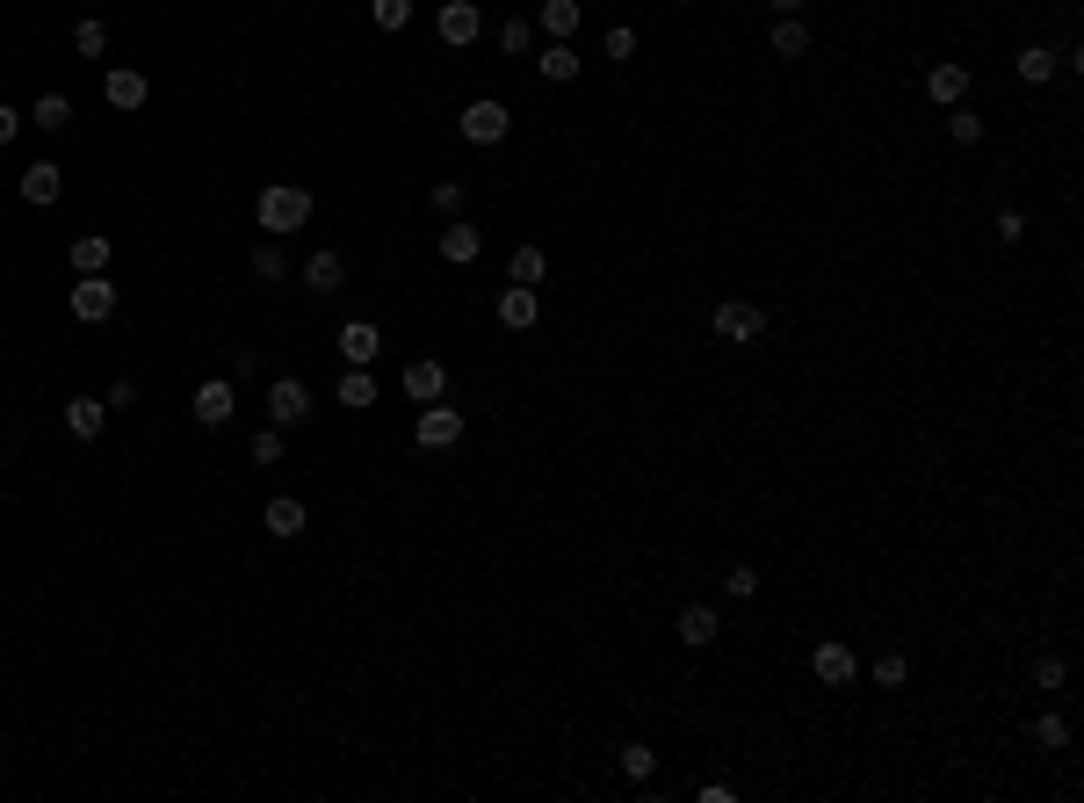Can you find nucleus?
I'll return each instance as SVG.
<instances>
[{
	"mask_svg": "<svg viewBox=\"0 0 1084 803\" xmlns=\"http://www.w3.org/2000/svg\"><path fill=\"white\" fill-rule=\"evenodd\" d=\"M535 319H543V298H535L528 282H506L500 290V326H514V333H528Z\"/></svg>",
	"mask_w": 1084,
	"mask_h": 803,
	"instance_id": "nucleus-12",
	"label": "nucleus"
},
{
	"mask_svg": "<svg viewBox=\"0 0 1084 803\" xmlns=\"http://www.w3.org/2000/svg\"><path fill=\"white\" fill-rule=\"evenodd\" d=\"M1063 681H1070V666H1063V659H1033V688H1041V695H1055Z\"/></svg>",
	"mask_w": 1084,
	"mask_h": 803,
	"instance_id": "nucleus-38",
	"label": "nucleus"
},
{
	"mask_svg": "<svg viewBox=\"0 0 1084 803\" xmlns=\"http://www.w3.org/2000/svg\"><path fill=\"white\" fill-rule=\"evenodd\" d=\"M723 637V623H716V609H708V601H688V609H680V645H716Z\"/></svg>",
	"mask_w": 1084,
	"mask_h": 803,
	"instance_id": "nucleus-16",
	"label": "nucleus"
},
{
	"mask_svg": "<svg viewBox=\"0 0 1084 803\" xmlns=\"http://www.w3.org/2000/svg\"><path fill=\"white\" fill-rule=\"evenodd\" d=\"M72 52H80V58H102L109 52V30H102V22H80V30H72Z\"/></svg>",
	"mask_w": 1084,
	"mask_h": 803,
	"instance_id": "nucleus-35",
	"label": "nucleus"
},
{
	"mask_svg": "<svg viewBox=\"0 0 1084 803\" xmlns=\"http://www.w3.org/2000/svg\"><path fill=\"white\" fill-rule=\"evenodd\" d=\"M340 405H377V377L347 363V369H340Z\"/></svg>",
	"mask_w": 1084,
	"mask_h": 803,
	"instance_id": "nucleus-28",
	"label": "nucleus"
},
{
	"mask_svg": "<svg viewBox=\"0 0 1084 803\" xmlns=\"http://www.w3.org/2000/svg\"><path fill=\"white\" fill-rule=\"evenodd\" d=\"M369 15H377V30H405V22H413V0H369Z\"/></svg>",
	"mask_w": 1084,
	"mask_h": 803,
	"instance_id": "nucleus-33",
	"label": "nucleus"
},
{
	"mask_svg": "<svg viewBox=\"0 0 1084 803\" xmlns=\"http://www.w3.org/2000/svg\"><path fill=\"white\" fill-rule=\"evenodd\" d=\"M651 768H658L651 746H622V774H629V782H651Z\"/></svg>",
	"mask_w": 1084,
	"mask_h": 803,
	"instance_id": "nucleus-34",
	"label": "nucleus"
},
{
	"mask_svg": "<svg viewBox=\"0 0 1084 803\" xmlns=\"http://www.w3.org/2000/svg\"><path fill=\"white\" fill-rule=\"evenodd\" d=\"M1033 746H1041V752H1063L1070 746V724H1063V716H1033Z\"/></svg>",
	"mask_w": 1084,
	"mask_h": 803,
	"instance_id": "nucleus-32",
	"label": "nucleus"
},
{
	"mask_svg": "<svg viewBox=\"0 0 1084 803\" xmlns=\"http://www.w3.org/2000/svg\"><path fill=\"white\" fill-rule=\"evenodd\" d=\"M246 456H254V464H282V427H260V435L246 442Z\"/></svg>",
	"mask_w": 1084,
	"mask_h": 803,
	"instance_id": "nucleus-37",
	"label": "nucleus"
},
{
	"mask_svg": "<svg viewBox=\"0 0 1084 803\" xmlns=\"http://www.w3.org/2000/svg\"><path fill=\"white\" fill-rule=\"evenodd\" d=\"M254 218H260V232H304V225H311V189L276 181V189H260Z\"/></svg>",
	"mask_w": 1084,
	"mask_h": 803,
	"instance_id": "nucleus-1",
	"label": "nucleus"
},
{
	"mask_svg": "<svg viewBox=\"0 0 1084 803\" xmlns=\"http://www.w3.org/2000/svg\"><path fill=\"white\" fill-rule=\"evenodd\" d=\"M809 673H817L825 688H846L853 673H861V659H853V645H839V637H825V645L809 651Z\"/></svg>",
	"mask_w": 1084,
	"mask_h": 803,
	"instance_id": "nucleus-7",
	"label": "nucleus"
},
{
	"mask_svg": "<svg viewBox=\"0 0 1084 803\" xmlns=\"http://www.w3.org/2000/svg\"><path fill=\"white\" fill-rule=\"evenodd\" d=\"M145 94H153V88H145V73H131V66H116L102 80V102L109 109H145Z\"/></svg>",
	"mask_w": 1084,
	"mask_h": 803,
	"instance_id": "nucleus-18",
	"label": "nucleus"
},
{
	"mask_svg": "<svg viewBox=\"0 0 1084 803\" xmlns=\"http://www.w3.org/2000/svg\"><path fill=\"white\" fill-rule=\"evenodd\" d=\"M463 442V413L456 405H427L420 413V449H456Z\"/></svg>",
	"mask_w": 1084,
	"mask_h": 803,
	"instance_id": "nucleus-9",
	"label": "nucleus"
},
{
	"mask_svg": "<svg viewBox=\"0 0 1084 803\" xmlns=\"http://www.w3.org/2000/svg\"><path fill=\"white\" fill-rule=\"evenodd\" d=\"M875 681L882 688H904V681H912V659H904V651H882V659H875Z\"/></svg>",
	"mask_w": 1084,
	"mask_h": 803,
	"instance_id": "nucleus-36",
	"label": "nucleus"
},
{
	"mask_svg": "<svg viewBox=\"0 0 1084 803\" xmlns=\"http://www.w3.org/2000/svg\"><path fill=\"white\" fill-rule=\"evenodd\" d=\"M15 138H22V109L0 102V145H15Z\"/></svg>",
	"mask_w": 1084,
	"mask_h": 803,
	"instance_id": "nucleus-44",
	"label": "nucleus"
},
{
	"mask_svg": "<svg viewBox=\"0 0 1084 803\" xmlns=\"http://www.w3.org/2000/svg\"><path fill=\"white\" fill-rule=\"evenodd\" d=\"M767 8H774V15H803L809 0H767Z\"/></svg>",
	"mask_w": 1084,
	"mask_h": 803,
	"instance_id": "nucleus-45",
	"label": "nucleus"
},
{
	"mask_svg": "<svg viewBox=\"0 0 1084 803\" xmlns=\"http://www.w3.org/2000/svg\"><path fill=\"white\" fill-rule=\"evenodd\" d=\"M66 304H72V319H80V326H102V319L116 312V282H109V276H80Z\"/></svg>",
	"mask_w": 1084,
	"mask_h": 803,
	"instance_id": "nucleus-4",
	"label": "nucleus"
},
{
	"mask_svg": "<svg viewBox=\"0 0 1084 803\" xmlns=\"http://www.w3.org/2000/svg\"><path fill=\"white\" fill-rule=\"evenodd\" d=\"M528 44H535V22H528V15H506V22H500V52L528 58Z\"/></svg>",
	"mask_w": 1084,
	"mask_h": 803,
	"instance_id": "nucleus-31",
	"label": "nucleus"
},
{
	"mask_svg": "<svg viewBox=\"0 0 1084 803\" xmlns=\"http://www.w3.org/2000/svg\"><path fill=\"white\" fill-rule=\"evenodd\" d=\"M535 30H550V44H571V36H579V0H543Z\"/></svg>",
	"mask_w": 1084,
	"mask_h": 803,
	"instance_id": "nucleus-22",
	"label": "nucleus"
},
{
	"mask_svg": "<svg viewBox=\"0 0 1084 803\" xmlns=\"http://www.w3.org/2000/svg\"><path fill=\"white\" fill-rule=\"evenodd\" d=\"M58 196H66V175H58V159H30V167H22V203L52 210Z\"/></svg>",
	"mask_w": 1084,
	"mask_h": 803,
	"instance_id": "nucleus-8",
	"label": "nucleus"
},
{
	"mask_svg": "<svg viewBox=\"0 0 1084 803\" xmlns=\"http://www.w3.org/2000/svg\"><path fill=\"white\" fill-rule=\"evenodd\" d=\"M969 94V66L962 58H940V66L926 73V102H940V109H954Z\"/></svg>",
	"mask_w": 1084,
	"mask_h": 803,
	"instance_id": "nucleus-11",
	"label": "nucleus"
},
{
	"mask_svg": "<svg viewBox=\"0 0 1084 803\" xmlns=\"http://www.w3.org/2000/svg\"><path fill=\"white\" fill-rule=\"evenodd\" d=\"M282 276H290V254H282L276 239L254 246V282H282Z\"/></svg>",
	"mask_w": 1084,
	"mask_h": 803,
	"instance_id": "nucleus-29",
	"label": "nucleus"
},
{
	"mask_svg": "<svg viewBox=\"0 0 1084 803\" xmlns=\"http://www.w3.org/2000/svg\"><path fill=\"white\" fill-rule=\"evenodd\" d=\"M506 131H514V109L492 102V94H478V102L463 109V138H470V145H500Z\"/></svg>",
	"mask_w": 1084,
	"mask_h": 803,
	"instance_id": "nucleus-3",
	"label": "nucleus"
},
{
	"mask_svg": "<svg viewBox=\"0 0 1084 803\" xmlns=\"http://www.w3.org/2000/svg\"><path fill=\"white\" fill-rule=\"evenodd\" d=\"M30 123H36V131H66V123H72V102H66V94H44V102L30 109Z\"/></svg>",
	"mask_w": 1084,
	"mask_h": 803,
	"instance_id": "nucleus-30",
	"label": "nucleus"
},
{
	"mask_svg": "<svg viewBox=\"0 0 1084 803\" xmlns=\"http://www.w3.org/2000/svg\"><path fill=\"white\" fill-rule=\"evenodd\" d=\"M340 282H347V261L333 254V246H319V254L304 261V290H311V298H333Z\"/></svg>",
	"mask_w": 1084,
	"mask_h": 803,
	"instance_id": "nucleus-13",
	"label": "nucleus"
},
{
	"mask_svg": "<svg viewBox=\"0 0 1084 803\" xmlns=\"http://www.w3.org/2000/svg\"><path fill=\"white\" fill-rule=\"evenodd\" d=\"M991 232H998V239H1005V246H1019V239H1027V218H1019V210H1013V203H1005V210H998V218H991Z\"/></svg>",
	"mask_w": 1084,
	"mask_h": 803,
	"instance_id": "nucleus-39",
	"label": "nucleus"
},
{
	"mask_svg": "<svg viewBox=\"0 0 1084 803\" xmlns=\"http://www.w3.org/2000/svg\"><path fill=\"white\" fill-rule=\"evenodd\" d=\"M543 276H550V254H543V246H514V261H506V282H528V290H535Z\"/></svg>",
	"mask_w": 1084,
	"mask_h": 803,
	"instance_id": "nucleus-23",
	"label": "nucleus"
},
{
	"mask_svg": "<svg viewBox=\"0 0 1084 803\" xmlns=\"http://www.w3.org/2000/svg\"><path fill=\"white\" fill-rule=\"evenodd\" d=\"M716 333L730 341V348H745V341H759V333H767V312H759V304H745V298H730V304H716Z\"/></svg>",
	"mask_w": 1084,
	"mask_h": 803,
	"instance_id": "nucleus-6",
	"label": "nucleus"
},
{
	"mask_svg": "<svg viewBox=\"0 0 1084 803\" xmlns=\"http://www.w3.org/2000/svg\"><path fill=\"white\" fill-rule=\"evenodd\" d=\"M102 405H116V413H123V405H138V384H131V377H116V384H109V399Z\"/></svg>",
	"mask_w": 1084,
	"mask_h": 803,
	"instance_id": "nucleus-43",
	"label": "nucleus"
},
{
	"mask_svg": "<svg viewBox=\"0 0 1084 803\" xmlns=\"http://www.w3.org/2000/svg\"><path fill=\"white\" fill-rule=\"evenodd\" d=\"M109 261H116V239H109V232H87V239H72V268H80V276H102Z\"/></svg>",
	"mask_w": 1084,
	"mask_h": 803,
	"instance_id": "nucleus-21",
	"label": "nucleus"
},
{
	"mask_svg": "<svg viewBox=\"0 0 1084 803\" xmlns=\"http://www.w3.org/2000/svg\"><path fill=\"white\" fill-rule=\"evenodd\" d=\"M484 254V232L470 225V218H448V232H442V261H456V268H470Z\"/></svg>",
	"mask_w": 1084,
	"mask_h": 803,
	"instance_id": "nucleus-14",
	"label": "nucleus"
},
{
	"mask_svg": "<svg viewBox=\"0 0 1084 803\" xmlns=\"http://www.w3.org/2000/svg\"><path fill=\"white\" fill-rule=\"evenodd\" d=\"M66 427H72V442H94L109 427V405L102 399H66Z\"/></svg>",
	"mask_w": 1084,
	"mask_h": 803,
	"instance_id": "nucleus-20",
	"label": "nucleus"
},
{
	"mask_svg": "<svg viewBox=\"0 0 1084 803\" xmlns=\"http://www.w3.org/2000/svg\"><path fill=\"white\" fill-rule=\"evenodd\" d=\"M607 58H637V30H629V22L607 30Z\"/></svg>",
	"mask_w": 1084,
	"mask_h": 803,
	"instance_id": "nucleus-41",
	"label": "nucleus"
},
{
	"mask_svg": "<svg viewBox=\"0 0 1084 803\" xmlns=\"http://www.w3.org/2000/svg\"><path fill=\"white\" fill-rule=\"evenodd\" d=\"M809 52V22L803 15H781L774 22V58H803Z\"/></svg>",
	"mask_w": 1084,
	"mask_h": 803,
	"instance_id": "nucleus-24",
	"label": "nucleus"
},
{
	"mask_svg": "<svg viewBox=\"0 0 1084 803\" xmlns=\"http://www.w3.org/2000/svg\"><path fill=\"white\" fill-rule=\"evenodd\" d=\"M434 210H442V218H463V181H434Z\"/></svg>",
	"mask_w": 1084,
	"mask_h": 803,
	"instance_id": "nucleus-40",
	"label": "nucleus"
},
{
	"mask_svg": "<svg viewBox=\"0 0 1084 803\" xmlns=\"http://www.w3.org/2000/svg\"><path fill=\"white\" fill-rule=\"evenodd\" d=\"M442 384H448V377H442V363H434V355L405 363V399H413V405H434V399H442Z\"/></svg>",
	"mask_w": 1084,
	"mask_h": 803,
	"instance_id": "nucleus-17",
	"label": "nucleus"
},
{
	"mask_svg": "<svg viewBox=\"0 0 1084 803\" xmlns=\"http://www.w3.org/2000/svg\"><path fill=\"white\" fill-rule=\"evenodd\" d=\"M189 413L203 420V427H224V420L239 413V399H232V384L224 377H210V384H195V399H189Z\"/></svg>",
	"mask_w": 1084,
	"mask_h": 803,
	"instance_id": "nucleus-10",
	"label": "nucleus"
},
{
	"mask_svg": "<svg viewBox=\"0 0 1084 803\" xmlns=\"http://www.w3.org/2000/svg\"><path fill=\"white\" fill-rule=\"evenodd\" d=\"M947 138H954V145H983V109L954 102V109H947Z\"/></svg>",
	"mask_w": 1084,
	"mask_h": 803,
	"instance_id": "nucleus-27",
	"label": "nucleus"
},
{
	"mask_svg": "<svg viewBox=\"0 0 1084 803\" xmlns=\"http://www.w3.org/2000/svg\"><path fill=\"white\" fill-rule=\"evenodd\" d=\"M268 420H276L282 435L304 427V420H311V391L297 384V377H276V384H268Z\"/></svg>",
	"mask_w": 1084,
	"mask_h": 803,
	"instance_id": "nucleus-5",
	"label": "nucleus"
},
{
	"mask_svg": "<svg viewBox=\"0 0 1084 803\" xmlns=\"http://www.w3.org/2000/svg\"><path fill=\"white\" fill-rule=\"evenodd\" d=\"M340 355H347L355 369H369V363L383 355V333L369 326V319H347V326H340Z\"/></svg>",
	"mask_w": 1084,
	"mask_h": 803,
	"instance_id": "nucleus-15",
	"label": "nucleus"
},
{
	"mask_svg": "<svg viewBox=\"0 0 1084 803\" xmlns=\"http://www.w3.org/2000/svg\"><path fill=\"white\" fill-rule=\"evenodd\" d=\"M434 30H442V44L448 52H470L484 36V15H478V0H442V15H434Z\"/></svg>",
	"mask_w": 1084,
	"mask_h": 803,
	"instance_id": "nucleus-2",
	"label": "nucleus"
},
{
	"mask_svg": "<svg viewBox=\"0 0 1084 803\" xmlns=\"http://www.w3.org/2000/svg\"><path fill=\"white\" fill-rule=\"evenodd\" d=\"M304 522H311L304 500H290V492H282V500H268V514H260V528H268V536H282V543L304 536Z\"/></svg>",
	"mask_w": 1084,
	"mask_h": 803,
	"instance_id": "nucleus-19",
	"label": "nucleus"
},
{
	"mask_svg": "<svg viewBox=\"0 0 1084 803\" xmlns=\"http://www.w3.org/2000/svg\"><path fill=\"white\" fill-rule=\"evenodd\" d=\"M535 66H543V80H579V44H550Z\"/></svg>",
	"mask_w": 1084,
	"mask_h": 803,
	"instance_id": "nucleus-26",
	"label": "nucleus"
},
{
	"mask_svg": "<svg viewBox=\"0 0 1084 803\" xmlns=\"http://www.w3.org/2000/svg\"><path fill=\"white\" fill-rule=\"evenodd\" d=\"M723 587H730V594H738V601H752V594H759V572H752V565H738V572L723 579Z\"/></svg>",
	"mask_w": 1084,
	"mask_h": 803,
	"instance_id": "nucleus-42",
	"label": "nucleus"
},
{
	"mask_svg": "<svg viewBox=\"0 0 1084 803\" xmlns=\"http://www.w3.org/2000/svg\"><path fill=\"white\" fill-rule=\"evenodd\" d=\"M1013 66H1019V80H1027V88H1041V80H1055V52H1049V44H1027V52H1019Z\"/></svg>",
	"mask_w": 1084,
	"mask_h": 803,
	"instance_id": "nucleus-25",
	"label": "nucleus"
}]
</instances>
